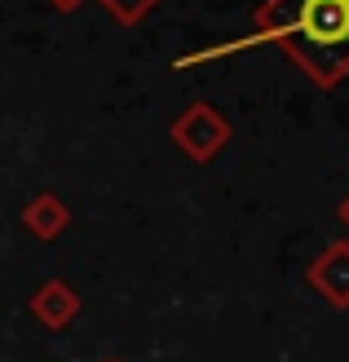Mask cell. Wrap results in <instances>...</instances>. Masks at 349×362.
I'll list each match as a JSON object with an SVG mask.
<instances>
[{"label":"cell","instance_id":"1","mask_svg":"<svg viewBox=\"0 0 349 362\" xmlns=\"http://www.w3.org/2000/svg\"><path fill=\"white\" fill-rule=\"evenodd\" d=\"M252 35L230 45H217L208 53H186L177 66L212 62L222 53L248 49V45H279L292 62L314 84L332 88L336 80L349 76V13L341 0H265L252 18Z\"/></svg>","mask_w":349,"mask_h":362},{"label":"cell","instance_id":"2","mask_svg":"<svg viewBox=\"0 0 349 362\" xmlns=\"http://www.w3.org/2000/svg\"><path fill=\"white\" fill-rule=\"evenodd\" d=\"M168 133H173V141L190 159H212L230 141V124H226L222 111H212L208 102H195V106H186V111L168 124Z\"/></svg>","mask_w":349,"mask_h":362},{"label":"cell","instance_id":"3","mask_svg":"<svg viewBox=\"0 0 349 362\" xmlns=\"http://www.w3.org/2000/svg\"><path fill=\"white\" fill-rule=\"evenodd\" d=\"M309 287L332 305V310H349V243H332L319 252V261H309Z\"/></svg>","mask_w":349,"mask_h":362},{"label":"cell","instance_id":"4","mask_svg":"<svg viewBox=\"0 0 349 362\" xmlns=\"http://www.w3.org/2000/svg\"><path fill=\"white\" fill-rule=\"evenodd\" d=\"M27 310H31L35 318H40L45 327H53V332H58V327H67V322L80 314V296L71 292V287H67L62 279H49V283H40V287L31 292Z\"/></svg>","mask_w":349,"mask_h":362},{"label":"cell","instance_id":"5","mask_svg":"<svg viewBox=\"0 0 349 362\" xmlns=\"http://www.w3.org/2000/svg\"><path fill=\"white\" fill-rule=\"evenodd\" d=\"M23 226H27L40 243H53V239H58V234L71 226V212H67V204H62L53 190H45V194H35L31 204L23 208Z\"/></svg>","mask_w":349,"mask_h":362},{"label":"cell","instance_id":"6","mask_svg":"<svg viewBox=\"0 0 349 362\" xmlns=\"http://www.w3.org/2000/svg\"><path fill=\"white\" fill-rule=\"evenodd\" d=\"M155 5H159V0H102V9L111 13L120 27H137L142 18L155 9Z\"/></svg>","mask_w":349,"mask_h":362},{"label":"cell","instance_id":"7","mask_svg":"<svg viewBox=\"0 0 349 362\" xmlns=\"http://www.w3.org/2000/svg\"><path fill=\"white\" fill-rule=\"evenodd\" d=\"M49 5H53V9H62V13H76L84 0H49Z\"/></svg>","mask_w":349,"mask_h":362},{"label":"cell","instance_id":"8","mask_svg":"<svg viewBox=\"0 0 349 362\" xmlns=\"http://www.w3.org/2000/svg\"><path fill=\"white\" fill-rule=\"evenodd\" d=\"M341 221L349 226V194H345V204H341Z\"/></svg>","mask_w":349,"mask_h":362},{"label":"cell","instance_id":"9","mask_svg":"<svg viewBox=\"0 0 349 362\" xmlns=\"http://www.w3.org/2000/svg\"><path fill=\"white\" fill-rule=\"evenodd\" d=\"M341 5H345V13H349V0H341Z\"/></svg>","mask_w":349,"mask_h":362},{"label":"cell","instance_id":"10","mask_svg":"<svg viewBox=\"0 0 349 362\" xmlns=\"http://www.w3.org/2000/svg\"><path fill=\"white\" fill-rule=\"evenodd\" d=\"M106 362H120V358H106Z\"/></svg>","mask_w":349,"mask_h":362}]
</instances>
